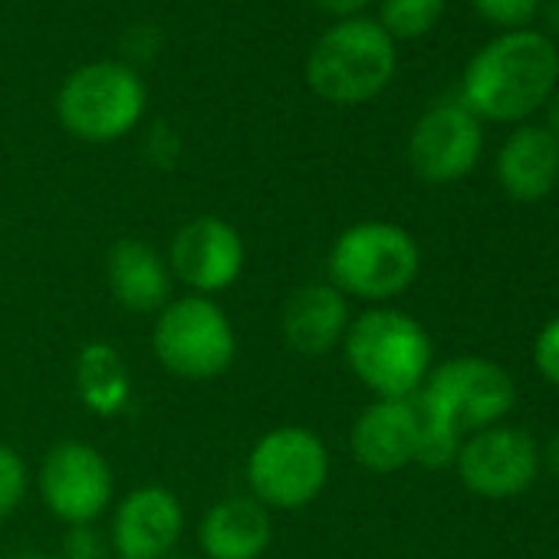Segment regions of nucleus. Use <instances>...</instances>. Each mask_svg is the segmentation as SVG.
<instances>
[{"label":"nucleus","mask_w":559,"mask_h":559,"mask_svg":"<svg viewBox=\"0 0 559 559\" xmlns=\"http://www.w3.org/2000/svg\"><path fill=\"white\" fill-rule=\"evenodd\" d=\"M539 14H543V24H546V37L552 40V37H559V0H543V8H539Z\"/></svg>","instance_id":"obj_28"},{"label":"nucleus","mask_w":559,"mask_h":559,"mask_svg":"<svg viewBox=\"0 0 559 559\" xmlns=\"http://www.w3.org/2000/svg\"><path fill=\"white\" fill-rule=\"evenodd\" d=\"M17 559H47V556H40V552H24V556H17Z\"/></svg>","instance_id":"obj_31"},{"label":"nucleus","mask_w":559,"mask_h":559,"mask_svg":"<svg viewBox=\"0 0 559 559\" xmlns=\"http://www.w3.org/2000/svg\"><path fill=\"white\" fill-rule=\"evenodd\" d=\"M559 83V50L543 31H507L484 44L464 76L461 103L490 122H520L546 106Z\"/></svg>","instance_id":"obj_1"},{"label":"nucleus","mask_w":559,"mask_h":559,"mask_svg":"<svg viewBox=\"0 0 559 559\" xmlns=\"http://www.w3.org/2000/svg\"><path fill=\"white\" fill-rule=\"evenodd\" d=\"M353 376L379 399H412L431 372V336L425 326L392 307L356 317L343 340Z\"/></svg>","instance_id":"obj_3"},{"label":"nucleus","mask_w":559,"mask_h":559,"mask_svg":"<svg viewBox=\"0 0 559 559\" xmlns=\"http://www.w3.org/2000/svg\"><path fill=\"white\" fill-rule=\"evenodd\" d=\"M471 8L493 27L507 31H526L536 17L543 0H471Z\"/></svg>","instance_id":"obj_22"},{"label":"nucleus","mask_w":559,"mask_h":559,"mask_svg":"<svg viewBox=\"0 0 559 559\" xmlns=\"http://www.w3.org/2000/svg\"><path fill=\"white\" fill-rule=\"evenodd\" d=\"M165 559H191V556H165Z\"/></svg>","instance_id":"obj_32"},{"label":"nucleus","mask_w":559,"mask_h":559,"mask_svg":"<svg viewBox=\"0 0 559 559\" xmlns=\"http://www.w3.org/2000/svg\"><path fill=\"white\" fill-rule=\"evenodd\" d=\"M353 457L372 474H395L415 464L418 454V418L412 399H379L353 421L349 431Z\"/></svg>","instance_id":"obj_14"},{"label":"nucleus","mask_w":559,"mask_h":559,"mask_svg":"<svg viewBox=\"0 0 559 559\" xmlns=\"http://www.w3.org/2000/svg\"><path fill=\"white\" fill-rule=\"evenodd\" d=\"M270 539V510L253 497H227L214 503L198 526V543L207 559H260Z\"/></svg>","instance_id":"obj_18"},{"label":"nucleus","mask_w":559,"mask_h":559,"mask_svg":"<svg viewBox=\"0 0 559 559\" xmlns=\"http://www.w3.org/2000/svg\"><path fill=\"white\" fill-rule=\"evenodd\" d=\"M484 148L480 119L461 103L431 106L408 135V165L428 185H451L474 171Z\"/></svg>","instance_id":"obj_10"},{"label":"nucleus","mask_w":559,"mask_h":559,"mask_svg":"<svg viewBox=\"0 0 559 559\" xmlns=\"http://www.w3.org/2000/svg\"><path fill=\"white\" fill-rule=\"evenodd\" d=\"M63 556L67 559H106L103 539L93 526H70L63 539Z\"/></svg>","instance_id":"obj_26"},{"label":"nucleus","mask_w":559,"mask_h":559,"mask_svg":"<svg viewBox=\"0 0 559 559\" xmlns=\"http://www.w3.org/2000/svg\"><path fill=\"white\" fill-rule=\"evenodd\" d=\"M444 8L448 0H382L379 27L392 40H418L441 24Z\"/></svg>","instance_id":"obj_20"},{"label":"nucleus","mask_w":559,"mask_h":559,"mask_svg":"<svg viewBox=\"0 0 559 559\" xmlns=\"http://www.w3.org/2000/svg\"><path fill=\"white\" fill-rule=\"evenodd\" d=\"M27 464L24 457L11 448V444H0V520L17 513V507L27 497Z\"/></svg>","instance_id":"obj_23"},{"label":"nucleus","mask_w":559,"mask_h":559,"mask_svg":"<svg viewBox=\"0 0 559 559\" xmlns=\"http://www.w3.org/2000/svg\"><path fill=\"white\" fill-rule=\"evenodd\" d=\"M76 392L83 405L99 415L112 418L119 415L132 399V376L126 369V359L109 343H90L76 359Z\"/></svg>","instance_id":"obj_19"},{"label":"nucleus","mask_w":559,"mask_h":559,"mask_svg":"<svg viewBox=\"0 0 559 559\" xmlns=\"http://www.w3.org/2000/svg\"><path fill=\"white\" fill-rule=\"evenodd\" d=\"M185 533V507L168 487H139L122 497L112 516L119 559H165Z\"/></svg>","instance_id":"obj_13"},{"label":"nucleus","mask_w":559,"mask_h":559,"mask_svg":"<svg viewBox=\"0 0 559 559\" xmlns=\"http://www.w3.org/2000/svg\"><path fill=\"white\" fill-rule=\"evenodd\" d=\"M412 405H415V418H418V454H415V464H421V467H448V464H454L464 438L451 425H444L418 399V392L412 395Z\"/></svg>","instance_id":"obj_21"},{"label":"nucleus","mask_w":559,"mask_h":559,"mask_svg":"<svg viewBox=\"0 0 559 559\" xmlns=\"http://www.w3.org/2000/svg\"><path fill=\"white\" fill-rule=\"evenodd\" d=\"M152 353L165 372L188 382L221 379L237 359V333L214 297L171 300L152 330Z\"/></svg>","instance_id":"obj_6"},{"label":"nucleus","mask_w":559,"mask_h":559,"mask_svg":"<svg viewBox=\"0 0 559 559\" xmlns=\"http://www.w3.org/2000/svg\"><path fill=\"white\" fill-rule=\"evenodd\" d=\"M533 362L546 382L559 385V317L539 330V336L533 343Z\"/></svg>","instance_id":"obj_25"},{"label":"nucleus","mask_w":559,"mask_h":559,"mask_svg":"<svg viewBox=\"0 0 559 559\" xmlns=\"http://www.w3.org/2000/svg\"><path fill=\"white\" fill-rule=\"evenodd\" d=\"M310 4H313L317 11L330 14V17L346 21V17H362V11L372 4V0H310Z\"/></svg>","instance_id":"obj_27"},{"label":"nucleus","mask_w":559,"mask_h":559,"mask_svg":"<svg viewBox=\"0 0 559 559\" xmlns=\"http://www.w3.org/2000/svg\"><path fill=\"white\" fill-rule=\"evenodd\" d=\"M148 90L122 60H93L73 70L57 93L60 126L93 145L126 139L145 116Z\"/></svg>","instance_id":"obj_5"},{"label":"nucleus","mask_w":559,"mask_h":559,"mask_svg":"<svg viewBox=\"0 0 559 559\" xmlns=\"http://www.w3.org/2000/svg\"><path fill=\"white\" fill-rule=\"evenodd\" d=\"M330 480V451L304 425H280L257 438L247 454V487L266 510H304Z\"/></svg>","instance_id":"obj_7"},{"label":"nucleus","mask_w":559,"mask_h":559,"mask_svg":"<svg viewBox=\"0 0 559 559\" xmlns=\"http://www.w3.org/2000/svg\"><path fill=\"white\" fill-rule=\"evenodd\" d=\"M546 129L559 139V86H556L552 96L546 99Z\"/></svg>","instance_id":"obj_29"},{"label":"nucleus","mask_w":559,"mask_h":559,"mask_svg":"<svg viewBox=\"0 0 559 559\" xmlns=\"http://www.w3.org/2000/svg\"><path fill=\"white\" fill-rule=\"evenodd\" d=\"M497 178L507 198L543 201L559 181V139L546 126H520L497 155Z\"/></svg>","instance_id":"obj_17"},{"label":"nucleus","mask_w":559,"mask_h":559,"mask_svg":"<svg viewBox=\"0 0 559 559\" xmlns=\"http://www.w3.org/2000/svg\"><path fill=\"white\" fill-rule=\"evenodd\" d=\"M106 280L116 304L129 313H162L171 304L168 260L145 240H116L106 257Z\"/></svg>","instance_id":"obj_16"},{"label":"nucleus","mask_w":559,"mask_h":559,"mask_svg":"<svg viewBox=\"0 0 559 559\" xmlns=\"http://www.w3.org/2000/svg\"><path fill=\"white\" fill-rule=\"evenodd\" d=\"M162 47H165L162 31L152 27V24H139V27H132V31L122 37V57H126L122 63L132 67V70H139L142 63L155 60V57L162 53Z\"/></svg>","instance_id":"obj_24"},{"label":"nucleus","mask_w":559,"mask_h":559,"mask_svg":"<svg viewBox=\"0 0 559 559\" xmlns=\"http://www.w3.org/2000/svg\"><path fill=\"white\" fill-rule=\"evenodd\" d=\"M543 461H546V467H549V474L559 480V431L546 441V451H543Z\"/></svg>","instance_id":"obj_30"},{"label":"nucleus","mask_w":559,"mask_h":559,"mask_svg":"<svg viewBox=\"0 0 559 559\" xmlns=\"http://www.w3.org/2000/svg\"><path fill=\"white\" fill-rule=\"evenodd\" d=\"M418 399L464 438L507 418L516 402V385L503 366L480 356H457L428 372Z\"/></svg>","instance_id":"obj_8"},{"label":"nucleus","mask_w":559,"mask_h":559,"mask_svg":"<svg viewBox=\"0 0 559 559\" xmlns=\"http://www.w3.org/2000/svg\"><path fill=\"white\" fill-rule=\"evenodd\" d=\"M399 70L395 40L369 17L336 21L307 53V86L333 106H362L389 90Z\"/></svg>","instance_id":"obj_2"},{"label":"nucleus","mask_w":559,"mask_h":559,"mask_svg":"<svg viewBox=\"0 0 559 559\" xmlns=\"http://www.w3.org/2000/svg\"><path fill=\"white\" fill-rule=\"evenodd\" d=\"M112 467L86 441H60L40 464V497L70 526H93L112 503Z\"/></svg>","instance_id":"obj_9"},{"label":"nucleus","mask_w":559,"mask_h":559,"mask_svg":"<svg viewBox=\"0 0 559 559\" xmlns=\"http://www.w3.org/2000/svg\"><path fill=\"white\" fill-rule=\"evenodd\" d=\"M349 323V304L333 284H304L284 300V310H280L284 343L307 359L330 356L336 346H343Z\"/></svg>","instance_id":"obj_15"},{"label":"nucleus","mask_w":559,"mask_h":559,"mask_svg":"<svg viewBox=\"0 0 559 559\" xmlns=\"http://www.w3.org/2000/svg\"><path fill=\"white\" fill-rule=\"evenodd\" d=\"M454 464H457L461 484L471 493L503 500V497L523 493L536 480L539 448L526 431L493 425L461 441Z\"/></svg>","instance_id":"obj_12"},{"label":"nucleus","mask_w":559,"mask_h":559,"mask_svg":"<svg viewBox=\"0 0 559 559\" xmlns=\"http://www.w3.org/2000/svg\"><path fill=\"white\" fill-rule=\"evenodd\" d=\"M418 270V240L389 221H359L330 247V284L343 297L389 304L415 284Z\"/></svg>","instance_id":"obj_4"},{"label":"nucleus","mask_w":559,"mask_h":559,"mask_svg":"<svg viewBox=\"0 0 559 559\" xmlns=\"http://www.w3.org/2000/svg\"><path fill=\"white\" fill-rule=\"evenodd\" d=\"M243 260L247 247L240 230L217 214L191 217L178 227L168 247V270L198 297L234 287L243 273Z\"/></svg>","instance_id":"obj_11"}]
</instances>
